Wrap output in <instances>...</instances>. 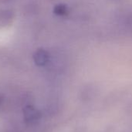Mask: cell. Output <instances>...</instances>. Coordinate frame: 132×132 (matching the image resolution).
I'll return each instance as SVG.
<instances>
[{"label": "cell", "mask_w": 132, "mask_h": 132, "mask_svg": "<svg viewBox=\"0 0 132 132\" xmlns=\"http://www.w3.org/2000/svg\"><path fill=\"white\" fill-rule=\"evenodd\" d=\"M5 99L2 95H0V113L4 111L5 106Z\"/></svg>", "instance_id": "5b68a950"}, {"label": "cell", "mask_w": 132, "mask_h": 132, "mask_svg": "<svg viewBox=\"0 0 132 132\" xmlns=\"http://www.w3.org/2000/svg\"><path fill=\"white\" fill-rule=\"evenodd\" d=\"M11 1H13V0H0V2H3V3H6V2H9Z\"/></svg>", "instance_id": "8992f818"}, {"label": "cell", "mask_w": 132, "mask_h": 132, "mask_svg": "<svg viewBox=\"0 0 132 132\" xmlns=\"http://www.w3.org/2000/svg\"><path fill=\"white\" fill-rule=\"evenodd\" d=\"M32 58L34 63L37 67H46L50 60V52L43 48H39L34 52Z\"/></svg>", "instance_id": "7a4b0ae2"}, {"label": "cell", "mask_w": 132, "mask_h": 132, "mask_svg": "<svg viewBox=\"0 0 132 132\" xmlns=\"http://www.w3.org/2000/svg\"><path fill=\"white\" fill-rule=\"evenodd\" d=\"M22 118L26 125L34 127L37 125L41 119L39 110L36 108L32 103L26 104L22 107Z\"/></svg>", "instance_id": "6da1fadb"}, {"label": "cell", "mask_w": 132, "mask_h": 132, "mask_svg": "<svg viewBox=\"0 0 132 132\" xmlns=\"http://www.w3.org/2000/svg\"><path fill=\"white\" fill-rule=\"evenodd\" d=\"M15 17L13 10L9 9H0V28L6 27L12 24Z\"/></svg>", "instance_id": "3957f363"}, {"label": "cell", "mask_w": 132, "mask_h": 132, "mask_svg": "<svg viewBox=\"0 0 132 132\" xmlns=\"http://www.w3.org/2000/svg\"><path fill=\"white\" fill-rule=\"evenodd\" d=\"M54 12L57 15H63L67 13V7L63 5H58L54 8Z\"/></svg>", "instance_id": "277c9868"}]
</instances>
